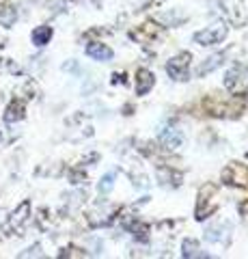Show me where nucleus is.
Masks as SVG:
<instances>
[{
  "mask_svg": "<svg viewBox=\"0 0 248 259\" xmlns=\"http://www.w3.org/2000/svg\"><path fill=\"white\" fill-rule=\"evenodd\" d=\"M222 182L235 188H248V166L242 162H229L222 171Z\"/></svg>",
  "mask_w": 248,
  "mask_h": 259,
  "instance_id": "obj_3",
  "label": "nucleus"
},
{
  "mask_svg": "<svg viewBox=\"0 0 248 259\" xmlns=\"http://www.w3.org/2000/svg\"><path fill=\"white\" fill-rule=\"evenodd\" d=\"M239 212H242L244 216H248V199L244 201V203H242V205H239Z\"/></svg>",
  "mask_w": 248,
  "mask_h": 259,
  "instance_id": "obj_20",
  "label": "nucleus"
},
{
  "mask_svg": "<svg viewBox=\"0 0 248 259\" xmlns=\"http://www.w3.org/2000/svg\"><path fill=\"white\" fill-rule=\"evenodd\" d=\"M22 117H24V104L20 100H13L5 110V121L7 123H15V121H20Z\"/></svg>",
  "mask_w": 248,
  "mask_h": 259,
  "instance_id": "obj_14",
  "label": "nucleus"
},
{
  "mask_svg": "<svg viewBox=\"0 0 248 259\" xmlns=\"http://www.w3.org/2000/svg\"><path fill=\"white\" fill-rule=\"evenodd\" d=\"M160 35H162V26H158L156 22H145V24H140L138 28L130 30V39H134V41H138L142 46L156 41Z\"/></svg>",
  "mask_w": 248,
  "mask_h": 259,
  "instance_id": "obj_6",
  "label": "nucleus"
},
{
  "mask_svg": "<svg viewBox=\"0 0 248 259\" xmlns=\"http://www.w3.org/2000/svg\"><path fill=\"white\" fill-rule=\"evenodd\" d=\"M50 39H52V28L50 26H39L33 30V44L35 46H45V44H50Z\"/></svg>",
  "mask_w": 248,
  "mask_h": 259,
  "instance_id": "obj_17",
  "label": "nucleus"
},
{
  "mask_svg": "<svg viewBox=\"0 0 248 259\" xmlns=\"http://www.w3.org/2000/svg\"><path fill=\"white\" fill-rule=\"evenodd\" d=\"M210 3L216 7V11H220L233 26H244L248 22V9L242 0H210Z\"/></svg>",
  "mask_w": 248,
  "mask_h": 259,
  "instance_id": "obj_1",
  "label": "nucleus"
},
{
  "mask_svg": "<svg viewBox=\"0 0 248 259\" xmlns=\"http://www.w3.org/2000/svg\"><path fill=\"white\" fill-rule=\"evenodd\" d=\"M207 242H218V244L227 246L229 240H231V233H229V225H220V227H212V229H207V236H205Z\"/></svg>",
  "mask_w": 248,
  "mask_h": 259,
  "instance_id": "obj_10",
  "label": "nucleus"
},
{
  "mask_svg": "<svg viewBox=\"0 0 248 259\" xmlns=\"http://www.w3.org/2000/svg\"><path fill=\"white\" fill-rule=\"evenodd\" d=\"M225 87L233 93L248 87V65H235L233 69H229V74L225 78Z\"/></svg>",
  "mask_w": 248,
  "mask_h": 259,
  "instance_id": "obj_7",
  "label": "nucleus"
},
{
  "mask_svg": "<svg viewBox=\"0 0 248 259\" xmlns=\"http://www.w3.org/2000/svg\"><path fill=\"white\" fill-rule=\"evenodd\" d=\"M156 84V76L149 69H138L136 71V95H145L149 93Z\"/></svg>",
  "mask_w": 248,
  "mask_h": 259,
  "instance_id": "obj_8",
  "label": "nucleus"
},
{
  "mask_svg": "<svg viewBox=\"0 0 248 259\" xmlns=\"http://www.w3.org/2000/svg\"><path fill=\"white\" fill-rule=\"evenodd\" d=\"M7 3H9V0H0V9H3V7H5Z\"/></svg>",
  "mask_w": 248,
  "mask_h": 259,
  "instance_id": "obj_21",
  "label": "nucleus"
},
{
  "mask_svg": "<svg viewBox=\"0 0 248 259\" xmlns=\"http://www.w3.org/2000/svg\"><path fill=\"white\" fill-rule=\"evenodd\" d=\"M115 180H117V173H106V175L102 177V182L97 184V190L104 192V194L110 192V190L115 188Z\"/></svg>",
  "mask_w": 248,
  "mask_h": 259,
  "instance_id": "obj_19",
  "label": "nucleus"
},
{
  "mask_svg": "<svg viewBox=\"0 0 248 259\" xmlns=\"http://www.w3.org/2000/svg\"><path fill=\"white\" fill-rule=\"evenodd\" d=\"M28 212H30V203H26V201H24V203H22L18 209H15L13 216H11V227H13V229H20V227L26 223Z\"/></svg>",
  "mask_w": 248,
  "mask_h": 259,
  "instance_id": "obj_15",
  "label": "nucleus"
},
{
  "mask_svg": "<svg viewBox=\"0 0 248 259\" xmlns=\"http://www.w3.org/2000/svg\"><path fill=\"white\" fill-rule=\"evenodd\" d=\"M227 32L229 30H227L225 24H212V26L194 32V44H199V46H216V44L225 41Z\"/></svg>",
  "mask_w": 248,
  "mask_h": 259,
  "instance_id": "obj_4",
  "label": "nucleus"
},
{
  "mask_svg": "<svg viewBox=\"0 0 248 259\" xmlns=\"http://www.w3.org/2000/svg\"><path fill=\"white\" fill-rule=\"evenodd\" d=\"M158 180H160V184L162 186H179L181 182H183V177H181V173H177V171H173V168H158Z\"/></svg>",
  "mask_w": 248,
  "mask_h": 259,
  "instance_id": "obj_13",
  "label": "nucleus"
},
{
  "mask_svg": "<svg viewBox=\"0 0 248 259\" xmlns=\"http://www.w3.org/2000/svg\"><path fill=\"white\" fill-rule=\"evenodd\" d=\"M160 141H162L164 147H169V149H177L179 145L183 143V136H181V132H177V130H173V127H164V130H162V134H160Z\"/></svg>",
  "mask_w": 248,
  "mask_h": 259,
  "instance_id": "obj_11",
  "label": "nucleus"
},
{
  "mask_svg": "<svg viewBox=\"0 0 248 259\" xmlns=\"http://www.w3.org/2000/svg\"><path fill=\"white\" fill-rule=\"evenodd\" d=\"M86 54H89L93 61H102V63H106V61H110L115 56V52L110 50L106 44H100V41L86 46Z\"/></svg>",
  "mask_w": 248,
  "mask_h": 259,
  "instance_id": "obj_9",
  "label": "nucleus"
},
{
  "mask_svg": "<svg viewBox=\"0 0 248 259\" xmlns=\"http://www.w3.org/2000/svg\"><path fill=\"white\" fill-rule=\"evenodd\" d=\"M218 209V188L214 184H205L199 190V203H196V221H205Z\"/></svg>",
  "mask_w": 248,
  "mask_h": 259,
  "instance_id": "obj_2",
  "label": "nucleus"
},
{
  "mask_svg": "<svg viewBox=\"0 0 248 259\" xmlns=\"http://www.w3.org/2000/svg\"><path fill=\"white\" fill-rule=\"evenodd\" d=\"M227 54H229V52H218V54H212V56H210V59H207L205 63L199 65V76H205V74H210V71L218 69L220 65L225 63Z\"/></svg>",
  "mask_w": 248,
  "mask_h": 259,
  "instance_id": "obj_12",
  "label": "nucleus"
},
{
  "mask_svg": "<svg viewBox=\"0 0 248 259\" xmlns=\"http://www.w3.org/2000/svg\"><path fill=\"white\" fill-rule=\"evenodd\" d=\"M181 255L183 257H207L205 253H201V246H199L196 240H183L181 244Z\"/></svg>",
  "mask_w": 248,
  "mask_h": 259,
  "instance_id": "obj_16",
  "label": "nucleus"
},
{
  "mask_svg": "<svg viewBox=\"0 0 248 259\" xmlns=\"http://www.w3.org/2000/svg\"><path fill=\"white\" fill-rule=\"evenodd\" d=\"M190 52H181L177 56H173V59L166 63V74H169L173 80H177V82H183V80H188V67H190Z\"/></svg>",
  "mask_w": 248,
  "mask_h": 259,
  "instance_id": "obj_5",
  "label": "nucleus"
},
{
  "mask_svg": "<svg viewBox=\"0 0 248 259\" xmlns=\"http://www.w3.org/2000/svg\"><path fill=\"white\" fill-rule=\"evenodd\" d=\"M18 20V11L13 7H3L0 9V26H13Z\"/></svg>",
  "mask_w": 248,
  "mask_h": 259,
  "instance_id": "obj_18",
  "label": "nucleus"
}]
</instances>
